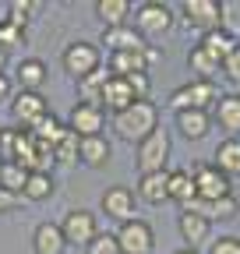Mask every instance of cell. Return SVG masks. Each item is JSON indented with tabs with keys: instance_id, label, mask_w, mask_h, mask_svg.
Here are the masks:
<instances>
[{
	"instance_id": "cell-14",
	"label": "cell",
	"mask_w": 240,
	"mask_h": 254,
	"mask_svg": "<svg viewBox=\"0 0 240 254\" xmlns=\"http://www.w3.org/2000/svg\"><path fill=\"white\" fill-rule=\"evenodd\" d=\"M131 103H138V99H134L127 78H113V74H110V81H106V88H103V99H99V110L117 117V113H124Z\"/></svg>"
},
{
	"instance_id": "cell-38",
	"label": "cell",
	"mask_w": 240,
	"mask_h": 254,
	"mask_svg": "<svg viewBox=\"0 0 240 254\" xmlns=\"http://www.w3.org/2000/svg\"><path fill=\"white\" fill-rule=\"evenodd\" d=\"M208 254H240V237H219Z\"/></svg>"
},
{
	"instance_id": "cell-40",
	"label": "cell",
	"mask_w": 240,
	"mask_h": 254,
	"mask_svg": "<svg viewBox=\"0 0 240 254\" xmlns=\"http://www.w3.org/2000/svg\"><path fill=\"white\" fill-rule=\"evenodd\" d=\"M4 99H14V81L7 74H0V103Z\"/></svg>"
},
{
	"instance_id": "cell-26",
	"label": "cell",
	"mask_w": 240,
	"mask_h": 254,
	"mask_svg": "<svg viewBox=\"0 0 240 254\" xmlns=\"http://www.w3.org/2000/svg\"><path fill=\"white\" fill-rule=\"evenodd\" d=\"M110 155H113V145L96 134V138H81V163L85 166H92V170H103L110 163Z\"/></svg>"
},
{
	"instance_id": "cell-35",
	"label": "cell",
	"mask_w": 240,
	"mask_h": 254,
	"mask_svg": "<svg viewBox=\"0 0 240 254\" xmlns=\"http://www.w3.org/2000/svg\"><path fill=\"white\" fill-rule=\"evenodd\" d=\"M88 254H120L117 233H99L92 244H88Z\"/></svg>"
},
{
	"instance_id": "cell-6",
	"label": "cell",
	"mask_w": 240,
	"mask_h": 254,
	"mask_svg": "<svg viewBox=\"0 0 240 254\" xmlns=\"http://www.w3.org/2000/svg\"><path fill=\"white\" fill-rule=\"evenodd\" d=\"M216 85L212 81H187V85H180L173 95H170V106L177 113H187V110H198V113H208L216 106Z\"/></svg>"
},
{
	"instance_id": "cell-41",
	"label": "cell",
	"mask_w": 240,
	"mask_h": 254,
	"mask_svg": "<svg viewBox=\"0 0 240 254\" xmlns=\"http://www.w3.org/2000/svg\"><path fill=\"white\" fill-rule=\"evenodd\" d=\"M141 57H145V67H152V64H159V57H163V53H159L156 46H145V53H141Z\"/></svg>"
},
{
	"instance_id": "cell-31",
	"label": "cell",
	"mask_w": 240,
	"mask_h": 254,
	"mask_svg": "<svg viewBox=\"0 0 240 254\" xmlns=\"http://www.w3.org/2000/svg\"><path fill=\"white\" fill-rule=\"evenodd\" d=\"M64 131H67V124H60L53 113H46V117H43V120H39V124H36L28 134H32L36 141H43V145H53L60 134H64Z\"/></svg>"
},
{
	"instance_id": "cell-21",
	"label": "cell",
	"mask_w": 240,
	"mask_h": 254,
	"mask_svg": "<svg viewBox=\"0 0 240 254\" xmlns=\"http://www.w3.org/2000/svg\"><path fill=\"white\" fill-rule=\"evenodd\" d=\"M78 163H81V138H74L71 131H64V134L53 141V166L71 170Z\"/></svg>"
},
{
	"instance_id": "cell-8",
	"label": "cell",
	"mask_w": 240,
	"mask_h": 254,
	"mask_svg": "<svg viewBox=\"0 0 240 254\" xmlns=\"http://www.w3.org/2000/svg\"><path fill=\"white\" fill-rule=\"evenodd\" d=\"M60 230H64V240L74 244V247H88V244L99 237L96 215L88 212V208H71L64 219H60Z\"/></svg>"
},
{
	"instance_id": "cell-4",
	"label": "cell",
	"mask_w": 240,
	"mask_h": 254,
	"mask_svg": "<svg viewBox=\"0 0 240 254\" xmlns=\"http://www.w3.org/2000/svg\"><path fill=\"white\" fill-rule=\"evenodd\" d=\"M166 159H170V131H152L141 145H134V166L138 173H163L166 170Z\"/></svg>"
},
{
	"instance_id": "cell-25",
	"label": "cell",
	"mask_w": 240,
	"mask_h": 254,
	"mask_svg": "<svg viewBox=\"0 0 240 254\" xmlns=\"http://www.w3.org/2000/svg\"><path fill=\"white\" fill-rule=\"evenodd\" d=\"M96 18L106 28H124L131 21V4H127V0H99V4H96Z\"/></svg>"
},
{
	"instance_id": "cell-18",
	"label": "cell",
	"mask_w": 240,
	"mask_h": 254,
	"mask_svg": "<svg viewBox=\"0 0 240 254\" xmlns=\"http://www.w3.org/2000/svg\"><path fill=\"white\" fill-rule=\"evenodd\" d=\"M212 110H216V124L230 138H237L240 134V95H219Z\"/></svg>"
},
{
	"instance_id": "cell-23",
	"label": "cell",
	"mask_w": 240,
	"mask_h": 254,
	"mask_svg": "<svg viewBox=\"0 0 240 254\" xmlns=\"http://www.w3.org/2000/svg\"><path fill=\"white\" fill-rule=\"evenodd\" d=\"M14 81L25 88V92H39V85H46V64L39 57H25L14 71Z\"/></svg>"
},
{
	"instance_id": "cell-15",
	"label": "cell",
	"mask_w": 240,
	"mask_h": 254,
	"mask_svg": "<svg viewBox=\"0 0 240 254\" xmlns=\"http://www.w3.org/2000/svg\"><path fill=\"white\" fill-rule=\"evenodd\" d=\"M32 251L36 254H64L67 251V240H64L60 222H39L36 233H32Z\"/></svg>"
},
{
	"instance_id": "cell-20",
	"label": "cell",
	"mask_w": 240,
	"mask_h": 254,
	"mask_svg": "<svg viewBox=\"0 0 240 254\" xmlns=\"http://www.w3.org/2000/svg\"><path fill=\"white\" fill-rule=\"evenodd\" d=\"M187 67H191V74H194V81H212L219 71H223V64L212 57V53H208L201 43L187 53Z\"/></svg>"
},
{
	"instance_id": "cell-27",
	"label": "cell",
	"mask_w": 240,
	"mask_h": 254,
	"mask_svg": "<svg viewBox=\"0 0 240 254\" xmlns=\"http://www.w3.org/2000/svg\"><path fill=\"white\" fill-rule=\"evenodd\" d=\"M166 194H170V201H177V205H187V201L194 198L191 170H173V173H166Z\"/></svg>"
},
{
	"instance_id": "cell-44",
	"label": "cell",
	"mask_w": 240,
	"mask_h": 254,
	"mask_svg": "<svg viewBox=\"0 0 240 254\" xmlns=\"http://www.w3.org/2000/svg\"><path fill=\"white\" fill-rule=\"evenodd\" d=\"M0 166H4V159H0Z\"/></svg>"
},
{
	"instance_id": "cell-13",
	"label": "cell",
	"mask_w": 240,
	"mask_h": 254,
	"mask_svg": "<svg viewBox=\"0 0 240 254\" xmlns=\"http://www.w3.org/2000/svg\"><path fill=\"white\" fill-rule=\"evenodd\" d=\"M99 43L110 50V53H145V39L134 32V25H124V28H103Z\"/></svg>"
},
{
	"instance_id": "cell-5",
	"label": "cell",
	"mask_w": 240,
	"mask_h": 254,
	"mask_svg": "<svg viewBox=\"0 0 240 254\" xmlns=\"http://www.w3.org/2000/svg\"><path fill=\"white\" fill-rule=\"evenodd\" d=\"M134 18V32L148 43V39H159L166 36V32L173 28V11L166 4H159V0H148V4H141L138 11H131Z\"/></svg>"
},
{
	"instance_id": "cell-29",
	"label": "cell",
	"mask_w": 240,
	"mask_h": 254,
	"mask_svg": "<svg viewBox=\"0 0 240 254\" xmlns=\"http://www.w3.org/2000/svg\"><path fill=\"white\" fill-rule=\"evenodd\" d=\"M53 173H28L25 190H21V201H46L53 194Z\"/></svg>"
},
{
	"instance_id": "cell-33",
	"label": "cell",
	"mask_w": 240,
	"mask_h": 254,
	"mask_svg": "<svg viewBox=\"0 0 240 254\" xmlns=\"http://www.w3.org/2000/svg\"><path fill=\"white\" fill-rule=\"evenodd\" d=\"M25 43V25H18V21H11V18H4L0 21V50H18Z\"/></svg>"
},
{
	"instance_id": "cell-42",
	"label": "cell",
	"mask_w": 240,
	"mask_h": 254,
	"mask_svg": "<svg viewBox=\"0 0 240 254\" xmlns=\"http://www.w3.org/2000/svg\"><path fill=\"white\" fill-rule=\"evenodd\" d=\"M0 74H7V53L0 50Z\"/></svg>"
},
{
	"instance_id": "cell-9",
	"label": "cell",
	"mask_w": 240,
	"mask_h": 254,
	"mask_svg": "<svg viewBox=\"0 0 240 254\" xmlns=\"http://www.w3.org/2000/svg\"><path fill=\"white\" fill-rule=\"evenodd\" d=\"M99 208H103V215L106 219H113V222H131V219H138L134 212H138V198H134V190H127V187H106L103 190V198H99Z\"/></svg>"
},
{
	"instance_id": "cell-17",
	"label": "cell",
	"mask_w": 240,
	"mask_h": 254,
	"mask_svg": "<svg viewBox=\"0 0 240 254\" xmlns=\"http://www.w3.org/2000/svg\"><path fill=\"white\" fill-rule=\"evenodd\" d=\"M134 198H141L145 205H166V201H170V194H166V170H163V173H145V177H138Z\"/></svg>"
},
{
	"instance_id": "cell-36",
	"label": "cell",
	"mask_w": 240,
	"mask_h": 254,
	"mask_svg": "<svg viewBox=\"0 0 240 254\" xmlns=\"http://www.w3.org/2000/svg\"><path fill=\"white\" fill-rule=\"evenodd\" d=\"M127 85H131V92H134V99H138V103H145V99H148V92H152V81H148V74H131Z\"/></svg>"
},
{
	"instance_id": "cell-7",
	"label": "cell",
	"mask_w": 240,
	"mask_h": 254,
	"mask_svg": "<svg viewBox=\"0 0 240 254\" xmlns=\"http://www.w3.org/2000/svg\"><path fill=\"white\" fill-rule=\"evenodd\" d=\"M117 244L120 254H152L156 251V230L145 219H131L124 226H117Z\"/></svg>"
},
{
	"instance_id": "cell-24",
	"label": "cell",
	"mask_w": 240,
	"mask_h": 254,
	"mask_svg": "<svg viewBox=\"0 0 240 254\" xmlns=\"http://www.w3.org/2000/svg\"><path fill=\"white\" fill-rule=\"evenodd\" d=\"M106 81H110V67L103 64L99 71H92L88 78H81V81H78V103L99 106V99H103V88H106Z\"/></svg>"
},
{
	"instance_id": "cell-19",
	"label": "cell",
	"mask_w": 240,
	"mask_h": 254,
	"mask_svg": "<svg viewBox=\"0 0 240 254\" xmlns=\"http://www.w3.org/2000/svg\"><path fill=\"white\" fill-rule=\"evenodd\" d=\"M208 233H212V222H205V219L194 215V212H180V237H184V244H187L191 251H198V247L208 240Z\"/></svg>"
},
{
	"instance_id": "cell-34",
	"label": "cell",
	"mask_w": 240,
	"mask_h": 254,
	"mask_svg": "<svg viewBox=\"0 0 240 254\" xmlns=\"http://www.w3.org/2000/svg\"><path fill=\"white\" fill-rule=\"evenodd\" d=\"M32 14H39V4H36V0H32V4H28V0H14V4L7 7V18L18 21V25H25V28H28V18H32Z\"/></svg>"
},
{
	"instance_id": "cell-11",
	"label": "cell",
	"mask_w": 240,
	"mask_h": 254,
	"mask_svg": "<svg viewBox=\"0 0 240 254\" xmlns=\"http://www.w3.org/2000/svg\"><path fill=\"white\" fill-rule=\"evenodd\" d=\"M11 113H14V120L18 124H25L28 131L50 113V103H46V95L43 92H14V99H11Z\"/></svg>"
},
{
	"instance_id": "cell-1",
	"label": "cell",
	"mask_w": 240,
	"mask_h": 254,
	"mask_svg": "<svg viewBox=\"0 0 240 254\" xmlns=\"http://www.w3.org/2000/svg\"><path fill=\"white\" fill-rule=\"evenodd\" d=\"M152 131H159V110L152 103H131L124 113L113 117V134L120 141H131V145H141Z\"/></svg>"
},
{
	"instance_id": "cell-43",
	"label": "cell",
	"mask_w": 240,
	"mask_h": 254,
	"mask_svg": "<svg viewBox=\"0 0 240 254\" xmlns=\"http://www.w3.org/2000/svg\"><path fill=\"white\" fill-rule=\"evenodd\" d=\"M173 254H198V251H191V247H180V251H173Z\"/></svg>"
},
{
	"instance_id": "cell-28",
	"label": "cell",
	"mask_w": 240,
	"mask_h": 254,
	"mask_svg": "<svg viewBox=\"0 0 240 254\" xmlns=\"http://www.w3.org/2000/svg\"><path fill=\"white\" fill-rule=\"evenodd\" d=\"M212 166H219L230 180H233V177H240V138H226V141L216 148Z\"/></svg>"
},
{
	"instance_id": "cell-39",
	"label": "cell",
	"mask_w": 240,
	"mask_h": 254,
	"mask_svg": "<svg viewBox=\"0 0 240 254\" xmlns=\"http://www.w3.org/2000/svg\"><path fill=\"white\" fill-rule=\"evenodd\" d=\"M18 201H21V194H11V190H4V187H0V212H11V208H18Z\"/></svg>"
},
{
	"instance_id": "cell-30",
	"label": "cell",
	"mask_w": 240,
	"mask_h": 254,
	"mask_svg": "<svg viewBox=\"0 0 240 254\" xmlns=\"http://www.w3.org/2000/svg\"><path fill=\"white\" fill-rule=\"evenodd\" d=\"M201 46H205L208 53H212V57L223 64V60H226V57L237 50V39L230 36L226 28H216V32H208V36H201Z\"/></svg>"
},
{
	"instance_id": "cell-22",
	"label": "cell",
	"mask_w": 240,
	"mask_h": 254,
	"mask_svg": "<svg viewBox=\"0 0 240 254\" xmlns=\"http://www.w3.org/2000/svg\"><path fill=\"white\" fill-rule=\"evenodd\" d=\"M177 131L184 134L187 141H201L208 131H212V117H208V113H198V110L177 113Z\"/></svg>"
},
{
	"instance_id": "cell-12",
	"label": "cell",
	"mask_w": 240,
	"mask_h": 254,
	"mask_svg": "<svg viewBox=\"0 0 240 254\" xmlns=\"http://www.w3.org/2000/svg\"><path fill=\"white\" fill-rule=\"evenodd\" d=\"M103 127H106V113L88 103H78L67 117V131L74 138H96V134H103Z\"/></svg>"
},
{
	"instance_id": "cell-16",
	"label": "cell",
	"mask_w": 240,
	"mask_h": 254,
	"mask_svg": "<svg viewBox=\"0 0 240 254\" xmlns=\"http://www.w3.org/2000/svg\"><path fill=\"white\" fill-rule=\"evenodd\" d=\"M184 212H194V215H201L205 222H223V219H230V215L237 212V198H233V194H230V198H219V201L191 198V201L184 205Z\"/></svg>"
},
{
	"instance_id": "cell-2",
	"label": "cell",
	"mask_w": 240,
	"mask_h": 254,
	"mask_svg": "<svg viewBox=\"0 0 240 254\" xmlns=\"http://www.w3.org/2000/svg\"><path fill=\"white\" fill-rule=\"evenodd\" d=\"M60 64H64V71H67L74 81H81V78H88L92 71H99L103 64H106V57L99 53V46H96V43L78 39V43L64 46V57H60Z\"/></svg>"
},
{
	"instance_id": "cell-32",
	"label": "cell",
	"mask_w": 240,
	"mask_h": 254,
	"mask_svg": "<svg viewBox=\"0 0 240 254\" xmlns=\"http://www.w3.org/2000/svg\"><path fill=\"white\" fill-rule=\"evenodd\" d=\"M25 180H28V170H21L18 163H4V166H0V187L11 190V194H21Z\"/></svg>"
},
{
	"instance_id": "cell-3",
	"label": "cell",
	"mask_w": 240,
	"mask_h": 254,
	"mask_svg": "<svg viewBox=\"0 0 240 254\" xmlns=\"http://www.w3.org/2000/svg\"><path fill=\"white\" fill-rule=\"evenodd\" d=\"M191 180H194V198H201V201H219V198L233 194V180L212 163L191 166Z\"/></svg>"
},
{
	"instance_id": "cell-10",
	"label": "cell",
	"mask_w": 240,
	"mask_h": 254,
	"mask_svg": "<svg viewBox=\"0 0 240 254\" xmlns=\"http://www.w3.org/2000/svg\"><path fill=\"white\" fill-rule=\"evenodd\" d=\"M180 18H184L187 28L201 32V36H208V32L223 28V21H219V4H216V0H184V7H180Z\"/></svg>"
},
{
	"instance_id": "cell-37",
	"label": "cell",
	"mask_w": 240,
	"mask_h": 254,
	"mask_svg": "<svg viewBox=\"0 0 240 254\" xmlns=\"http://www.w3.org/2000/svg\"><path fill=\"white\" fill-rule=\"evenodd\" d=\"M223 71H226V78H230V81H237V85H240V43H237V50L223 60Z\"/></svg>"
}]
</instances>
